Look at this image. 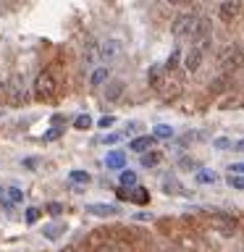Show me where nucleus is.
<instances>
[{
	"label": "nucleus",
	"mask_w": 244,
	"mask_h": 252,
	"mask_svg": "<svg viewBox=\"0 0 244 252\" xmlns=\"http://www.w3.org/2000/svg\"><path fill=\"white\" fill-rule=\"evenodd\" d=\"M210 32V21L208 19H200L197 13H181L176 21H173V34L176 37H202Z\"/></svg>",
	"instance_id": "nucleus-1"
},
{
	"label": "nucleus",
	"mask_w": 244,
	"mask_h": 252,
	"mask_svg": "<svg viewBox=\"0 0 244 252\" xmlns=\"http://www.w3.org/2000/svg\"><path fill=\"white\" fill-rule=\"evenodd\" d=\"M55 79H53V74H47V71H42L37 79H34V97L37 100H50L53 94H55Z\"/></svg>",
	"instance_id": "nucleus-2"
},
{
	"label": "nucleus",
	"mask_w": 244,
	"mask_h": 252,
	"mask_svg": "<svg viewBox=\"0 0 244 252\" xmlns=\"http://www.w3.org/2000/svg\"><path fill=\"white\" fill-rule=\"evenodd\" d=\"M205 45H208V42H200V45H194L192 50L186 53V58H184V68L189 71V74H197V71L202 68V58H205Z\"/></svg>",
	"instance_id": "nucleus-3"
},
{
	"label": "nucleus",
	"mask_w": 244,
	"mask_h": 252,
	"mask_svg": "<svg viewBox=\"0 0 244 252\" xmlns=\"http://www.w3.org/2000/svg\"><path fill=\"white\" fill-rule=\"evenodd\" d=\"M5 92H8V100H11L13 105H21V102L27 100V90H24V79H21V74H13L11 84L5 87Z\"/></svg>",
	"instance_id": "nucleus-4"
},
{
	"label": "nucleus",
	"mask_w": 244,
	"mask_h": 252,
	"mask_svg": "<svg viewBox=\"0 0 244 252\" xmlns=\"http://www.w3.org/2000/svg\"><path fill=\"white\" fill-rule=\"evenodd\" d=\"M239 66H242V47L239 45H231L223 55H220V68L231 71V68H239Z\"/></svg>",
	"instance_id": "nucleus-5"
},
{
	"label": "nucleus",
	"mask_w": 244,
	"mask_h": 252,
	"mask_svg": "<svg viewBox=\"0 0 244 252\" xmlns=\"http://www.w3.org/2000/svg\"><path fill=\"white\" fill-rule=\"evenodd\" d=\"M239 13H242V0H223L218 8V16L223 21H234V19H239Z\"/></svg>",
	"instance_id": "nucleus-6"
},
{
	"label": "nucleus",
	"mask_w": 244,
	"mask_h": 252,
	"mask_svg": "<svg viewBox=\"0 0 244 252\" xmlns=\"http://www.w3.org/2000/svg\"><path fill=\"white\" fill-rule=\"evenodd\" d=\"M87 213H92V216H100V218H108V216H116V213H118V208H116V205L92 202V205H87Z\"/></svg>",
	"instance_id": "nucleus-7"
},
{
	"label": "nucleus",
	"mask_w": 244,
	"mask_h": 252,
	"mask_svg": "<svg viewBox=\"0 0 244 252\" xmlns=\"http://www.w3.org/2000/svg\"><path fill=\"white\" fill-rule=\"evenodd\" d=\"M105 165H108V168H113V171H121L126 165V155L121 153V150H110V153L105 155Z\"/></svg>",
	"instance_id": "nucleus-8"
},
{
	"label": "nucleus",
	"mask_w": 244,
	"mask_h": 252,
	"mask_svg": "<svg viewBox=\"0 0 244 252\" xmlns=\"http://www.w3.org/2000/svg\"><path fill=\"white\" fill-rule=\"evenodd\" d=\"M123 82H121V79H116V82H108V87H105V100H110V102H113V100H118V97H121V94H123Z\"/></svg>",
	"instance_id": "nucleus-9"
},
{
	"label": "nucleus",
	"mask_w": 244,
	"mask_h": 252,
	"mask_svg": "<svg viewBox=\"0 0 244 252\" xmlns=\"http://www.w3.org/2000/svg\"><path fill=\"white\" fill-rule=\"evenodd\" d=\"M152 145H155V137H137L129 142V150H134V153H147Z\"/></svg>",
	"instance_id": "nucleus-10"
},
{
	"label": "nucleus",
	"mask_w": 244,
	"mask_h": 252,
	"mask_svg": "<svg viewBox=\"0 0 244 252\" xmlns=\"http://www.w3.org/2000/svg\"><path fill=\"white\" fill-rule=\"evenodd\" d=\"M147 84L155 87V90H160V87H163V66H150V71H147Z\"/></svg>",
	"instance_id": "nucleus-11"
},
{
	"label": "nucleus",
	"mask_w": 244,
	"mask_h": 252,
	"mask_svg": "<svg viewBox=\"0 0 244 252\" xmlns=\"http://www.w3.org/2000/svg\"><path fill=\"white\" fill-rule=\"evenodd\" d=\"M121 50V45L116 42V39H108V42H102V47H100V55L102 58H113V55Z\"/></svg>",
	"instance_id": "nucleus-12"
},
{
	"label": "nucleus",
	"mask_w": 244,
	"mask_h": 252,
	"mask_svg": "<svg viewBox=\"0 0 244 252\" xmlns=\"http://www.w3.org/2000/svg\"><path fill=\"white\" fill-rule=\"evenodd\" d=\"M105 82H108V66H100V68L90 76V84H92V87H100V84H105Z\"/></svg>",
	"instance_id": "nucleus-13"
},
{
	"label": "nucleus",
	"mask_w": 244,
	"mask_h": 252,
	"mask_svg": "<svg viewBox=\"0 0 244 252\" xmlns=\"http://www.w3.org/2000/svg\"><path fill=\"white\" fill-rule=\"evenodd\" d=\"M129 200H131V202H137V205H145V202L150 200V194H147V189H145V187H137V189H134V192L129 194Z\"/></svg>",
	"instance_id": "nucleus-14"
},
{
	"label": "nucleus",
	"mask_w": 244,
	"mask_h": 252,
	"mask_svg": "<svg viewBox=\"0 0 244 252\" xmlns=\"http://www.w3.org/2000/svg\"><path fill=\"white\" fill-rule=\"evenodd\" d=\"M157 163H160V153H142V165L145 168H152Z\"/></svg>",
	"instance_id": "nucleus-15"
},
{
	"label": "nucleus",
	"mask_w": 244,
	"mask_h": 252,
	"mask_svg": "<svg viewBox=\"0 0 244 252\" xmlns=\"http://www.w3.org/2000/svg\"><path fill=\"white\" fill-rule=\"evenodd\" d=\"M155 137H157V139H171V137H173V129H171L168 124H157V126H155Z\"/></svg>",
	"instance_id": "nucleus-16"
},
{
	"label": "nucleus",
	"mask_w": 244,
	"mask_h": 252,
	"mask_svg": "<svg viewBox=\"0 0 244 252\" xmlns=\"http://www.w3.org/2000/svg\"><path fill=\"white\" fill-rule=\"evenodd\" d=\"M215 173L213 171H197V184H215Z\"/></svg>",
	"instance_id": "nucleus-17"
},
{
	"label": "nucleus",
	"mask_w": 244,
	"mask_h": 252,
	"mask_svg": "<svg viewBox=\"0 0 244 252\" xmlns=\"http://www.w3.org/2000/svg\"><path fill=\"white\" fill-rule=\"evenodd\" d=\"M68 179L74 181V184H90V173L87 171H71Z\"/></svg>",
	"instance_id": "nucleus-18"
},
{
	"label": "nucleus",
	"mask_w": 244,
	"mask_h": 252,
	"mask_svg": "<svg viewBox=\"0 0 244 252\" xmlns=\"http://www.w3.org/2000/svg\"><path fill=\"white\" fill-rule=\"evenodd\" d=\"M90 126H92V118L90 116H76V121H74V129H79V131H87V129H90Z\"/></svg>",
	"instance_id": "nucleus-19"
},
{
	"label": "nucleus",
	"mask_w": 244,
	"mask_h": 252,
	"mask_svg": "<svg viewBox=\"0 0 244 252\" xmlns=\"http://www.w3.org/2000/svg\"><path fill=\"white\" fill-rule=\"evenodd\" d=\"M121 184L123 187H137V173H134V171H123L121 173Z\"/></svg>",
	"instance_id": "nucleus-20"
},
{
	"label": "nucleus",
	"mask_w": 244,
	"mask_h": 252,
	"mask_svg": "<svg viewBox=\"0 0 244 252\" xmlns=\"http://www.w3.org/2000/svg\"><path fill=\"white\" fill-rule=\"evenodd\" d=\"M94 252H121V247H118V244H113V242H102V244H97V247H94Z\"/></svg>",
	"instance_id": "nucleus-21"
},
{
	"label": "nucleus",
	"mask_w": 244,
	"mask_h": 252,
	"mask_svg": "<svg viewBox=\"0 0 244 252\" xmlns=\"http://www.w3.org/2000/svg\"><path fill=\"white\" fill-rule=\"evenodd\" d=\"M228 184H231L234 189H242V187H244V179H242V173H228Z\"/></svg>",
	"instance_id": "nucleus-22"
},
{
	"label": "nucleus",
	"mask_w": 244,
	"mask_h": 252,
	"mask_svg": "<svg viewBox=\"0 0 244 252\" xmlns=\"http://www.w3.org/2000/svg\"><path fill=\"white\" fill-rule=\"evenodd\" d=\"M61 231H63V226H47L45 228V236H47V239H58Z\"/></svg>",
	"instance_id": "nucleus-23"
},
{
	"label": "nucleus",
	"mask_w": 244,
	"mask_h": 252,
	"mask_svg": "<svg viewBox=\"0 0 244 252\" xmlns=\"http://www.w3.org/2000/svg\"><path fill=\"white\" fill-rule=\"evenodd\" d=\"M176 66H179V50H173V53L168 55V61H165V68H168V71H173Z\"/></svg>",
	"instance_id": "nucleus-24"
},
{
	"label": "nucleus",
	"mask_w": 244,
	"mask_h": 252,
	"mask_svg": "<svg viewBox=\"0 0 244 252\" xmlns=\"http://www.w3.org/2000/svg\"><path fill=\"white\" fill-rule=\"evenodd\" d=\"M8 200H11V202H21V200H24V194H21L16 187H11V189H8Z\"/></svg>",
	"instance_id": "nucleus-25"
},
{
	"label": "nucleus",
	"mask_w": 244,
	"mask_h": 252,
	"mask_svg": "<svg viewBox=\"0 0 244 252\" xmlns=\"http://www.w3.org/2000/svg\"><path fill=\"white\" fill-rule=\"evenodd\" d=\"M113 124H116V118H113V116H102L100 121H97L100 129H108V126H113Z\"/></svg>",
	"instance_id": "nucleus-26"
},
{
	"label": "nucleus",
	"mask_w": 244,
	"mask_h": 252,
	"mask_svg": "<svg viewBox=\"0 0 244 252\" xmlns=\"http://www.w3.org/2000/svg\"><path fill=\"white\" fill-rule=\"evenodd\" d=\"M37 218H39V210H37V208H29V210H27V223H34Z\"/></svg>",
	"instance_id": "nucleus-27"
},
{
	"label": "nucleus",
	"mask_w": 244,
	"mask_h": 252,
	"mask_svg": "<svg viewBox=\"0 0 244 252\" xmlns=\"http://www.w3.org/2000/svg\"><path fill=\"white\" fill-rule=\"evenodd\" d=\"M102 145H116L118 142V134H105V137H100Z\"/></svg>",
	"instance_id": "nucleus-28"
},
{
	"label": "nucleus",
	"mask_w": 244,
	"mask_h": 252,
	"mask_svg": "<svg viewBox=\"0 0 244 252\" xmlns=\"http://www.w3.org/2000/svg\"><path fill=\"white\" fill-rule=\"evenodd\" d=\"M47 210H50L53 216H61V213H63V205H61V202H50V205H47Z\"/></svg>",
	"instance_id": "nucleus-29"
},
{
	"label": "nucleus",
	"mask_w": 244,
	"mask_h": 252,
	"mask_svg": "<svg viewBox=\"0 0 244 252\" xmlns=\"http://www.w3.org/2000/svg\"><path fill=\"white\" fill-rule=\"evenodd\" d=\"M163 189H165V192H168V194H171V192H173V194H176V192H179V187H176V181H171V179H165V187H163Z\"/></svg>",
	"instance_id": "nucleus-30"
},
{
	"label": "nucleus",
	"mask_w": 244,
	"mask_h": 252,
	"mask_svg": "<svg viewBox=\"0 0 244 252\" xmlns=\"http://www.w3.org/2000/svg\"><path fill=\"white\" fill-rule=\"evenodd\" d=\"M61 131H63V129H53V131H47L42 139H45V142H50V139H58V137H61Z\"/></svg>",
	"instance_id": "nucleus-31"
},
{
	"label": "nucleus",
	"mask_w": 244,
	"mask_h": 252,
	"mask_svg": "<svg viewBox=\"0 0 244 252\" xmlns=\"http://www.w3.org/2000/svg\"><path fill=\"white\" fill-rule=\"evenodd\" d=\"M181 168H197V163L189 160V158H184V160H181Z\"/></svg>",
	"instance_id": "nucleus-32"
},
{
	"label": "nucleus",
	"mask_w": 244,
	"mask_h": 252,
	"mask_svg": "<svg viewBox=\"0 0 244 252\" xmlns=\"http://www.w3.org/2000/svg\"><path fill=\"white\" fill-rule=\"evenodd\" d=\"M228 171H231V173H242V171H244V165H242V163H234Z\"/></svg>",
	"instance_id": "nucleus-33"
},
{
	"label": "nucleus",
	"mask_w": 244,
	"mask_h": 252,
	"mask_svg": "<svg viewBox=\"0 0 244 252\" xmlns=\"http://www.w3.org/2000/svg\"><path fill=\"white\" fill-rule=\"evenodd\" d=\"M24 165H27V168H34V165H37V158H27V160H24Z\"/></svg>",
	"instance_id": "nucleus-34"
},
{
	"label": "nucleus",
	"mask_w": 244,
	"mask_h": 252,
	"mask_svg": "<svg viewBox=\"0 0 244 252\" xmlns=\"http://www.w3.org/2000/svg\"><path fill=\"white\" fill-rule=\"evenodd\" d=\"M228 145H231L228 139H215V147H228Z\"/></svg>",
	"instance_id": "nucleus-35"
},
{
	"label": "nucleus",
	"mask_w": 244,
	"mask_h": 252,
	"mask_svg": "<svg viewBox=\"0 0 244 252\" xmlns=\"http://www.w3.org/2000/svg\"><path fill=\"white\" fill-rule=\"evenodd\" d=\"M5 94V84H3V79H0V97Z\"/></svg>",
	"instance_id": "nucleus-36"
},
{
	"label": "nucleus",
	"mask_w": 244,
	"mask_h": 252,
	"mask_svg": "<svg viewBox=\"0 0 244 252\" xmlns=\"http://www.w3.org/2000/svg\"><path fill=\"white\" fill-rule=\"evenodd\" d=\"M171 5H181V3H186V0H168Z\"/></svg>",
	"instance_id": "nucleus-37"
},
{
	"label": "nucleus",
	"mask_w": 244,
	"mask_h": 252,
	"mask_svg": "<svg viewBox=\"0 0 244 252\" xmlns=\"http://www.w3.org/2000/svg\"><path fill=\"white\" fill-rule=\"evenodd\" d=\"M61 252H76L74 247H66V250H61Z\"/></svg>",
	"instance_id": "nucleus-38"
},
{
	"label": "nucleus",
	"mask_w": 244,
	"mask_h": 252,
	"mask_svg": "<svg viewBox=\"0 0 244 252\" xmlns=\"http://www.w3.org/2000/svg\"><path fill=\"white\" fill-rule=\"evenodd\" d=\"M157 252H171V250H157Z\"/></svg>",
	"instance_id": "nucleus-39"
}]
</instances>
